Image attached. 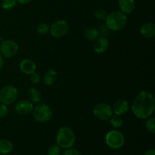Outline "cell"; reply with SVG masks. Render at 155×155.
<instances>
[{
    "instance_id": "484cf974",
    "label": "cell",
    "mask_w": 155,
    "mask_h": 155,
    "mask_svg": "<svg viewBox=\"0 0 155 155\" xmlns=\"http://www.w3.org/2000/svg\"><path fill=\"white\" fill-rule=\"evenodd\" d=\"M8 105L4 104H0V118H5L8 114Z\"/></svg>"
},
{
    "instance_id": "ac0fdd59",
    "label": "cell",
    "mask_w": 155,
    "mask_h": 155,
    "mask_svg": "<svg viewBox=\"0 0 155 155\" xmlns=\"http://www.w3.org/2000/svg\"><path fill=\"white\" fill-rule=\"evenodd\" d=\"M13 150V144L10 140L6 139H0V154H8Z\"/></svg>"
},
{
    "instance_id": "4dcf8cb0",
    "label": "cell",
    "mask_w": 155,
    "mask_h": 155,
    "mask_svg": "<svg viewBox=\"0 0 155 155\" xmlns=\"http://www.w3.org/2000/svg\"><path fill=\"white\" fill-rule=\"evenodd\" d=\"M144 155H155V150L151 148V149H148V151H145Z\"/></svg>"
},
{
    "instance_id": "1f68e13d",
    "label": "cell",
    "mask_w": 155,
    "mask_h": 155,
    "mask_svg": "<svg viewBox=\"0 0 155 155\" xmlns=\"http://www.w3.org/2000/svg\"><path fill=\"white\" fill-rule=\"evenodd\" d=\"M3 66H4V60H3L2 55L0 54V70L2 69Z\"/></svg>"
},
{
    "instance_id": "30bf717a",
    "label": "cell",
    "mask_w": 155,
    "mask_h": 155,
    "mask_svg": "<svg viewBox=\"0 0 155 155\" xmlns=\"http://www.w3.org/2000/svg\"><path fill=\"white\" fill-rule=\"evenodd\" d=\"M33 107V103H32L30 100L23 99L16 103L15 110L20 115L25 116L32 113Z\"/></svg>"
},
{
    "instance_id": "603a6c76",
    "label": "cell",
    "mask_w": 155,
    "mask_h": 155,
    "mask_svg": "<svg viewBox=\"0 0 155 155\" xmlns=\"http://www.w3.org/2000/svg\"><path fill=\"white\" fill-rule=\"evenodd\" d=\"M36 32L38 34L44 36L49 32V27L45 23H41L36 27Z\"/></svg>"
},
{
    "instance_id": "6da1fadb",
    "label": "cell",
    "mask_w": 155,
    "mask_h": 155,
    "mask_svg": "<svg viewBox=\"0 0 155 155\" xmlns=\"http://www.w3.org/2000/svg\"><path fill=\"white\" fill-rule=\"evenodd\" d=\"M155 110V98L148 91H141L132 104L133 114L140 120H146L152 116Z\"/></svg>"
},
{
    "instance_id": "e0dca14e",
    "label": "cell",
    "mask_w": 155,
    "mask_h": 155,
    "mask_svg": "<svg viewBox=\"0 0 155 155\" xmlns=\"http://www.w3.org/2000/svg\"><path fill=\"white\" fill-rule=\"evenodd\" d=\"M27 95H28V99L32 103H39L42 98L40 91L35 87H31L28 89Z\"/></svg>"
},
{
    "instance_id": "9a60e30c",
    "label": "cell",
    "mask_w": 155,
    "mask_h": 155,
    "mask_svg": "<svg viewBox=\"0 0 155 155\" xmlns=\"http://www.w3.org/2000/svg\"><path fill=\"white\" fill-rule=\"evenodd\" d=\"M140 33L143 37L151 39L155 36V25L154 23H145L140 27Z\"/></svg>"
},
{
    "instance_id": "9c48e42d",
    "label": "cell",
    "mask_w": 155,
    "mask_h": 155,
    "mask_svg": "<svg viewBox=\"0 0 155 155\" xmlns=\"http://www.w3.org/2000/svg\"><path fill=\"white\" fill-rule=\"evenodd\" d=\"M19 50V45L12 39L3 40L0 44V53L5 58H12L16 55Z\"/></svg>"
},
{
    "instance_id": "83f0119b",
    "label": "cell",
    "mask_w": 155,
    "mask_h": 155,
    "mask_svg": "<svg viewBox=\"0 0 155 155\" xmlns=\"http://www.w3.org/2000/svg\"><path fill=\"white\" fill-rule=\"evenodd\" d=\"M62 155H82V154L77 149L70 148H68V149H66V151L63 153V154Z\"/></svg>"
},
{
    "instance_id": "836d02e7",
    "label": "cell",
    "mask_w": 155,
    "mask_h": 155,
    "mask_svg": "<svg viewBox=\"0 0 155 155\" xmlns=\"http://www.w3.org/2000/svg\"><path fill=\"white\" fill-rule=\"evenodd\" d=\"M0 155H2V154H0Z\"/></svg>"
},
{
    "instance_id": "cb8c5ba5",
    "label": "cell",
    "mask_w": 155,
    "mask_h": 155,
    "mask_svg": "<svg viewBox=\"0 0 155 155\" xmlns=\"http://www.w3.org/2000/svg\"><path fill=\"white\" fill-rule=\"evenodd\" d=\"M95 16L97 19L104 21V20H105L106 17H107V12H106V11L104 9L98 8L95 11Z\"/></svg>"
},
{
    "instance_id": "8992f818",
    "label": "cell",
    "mask_w": 155,
    "mask_h": 155,
    "mask_svg": "<svg viewBox=\"0 0 155 155\" xmlns=\"http://www.w3.org/2000/svg\"><path fill=\"white\" fill-rule=\"evenodd\" d=\"M18 96V89L14 86H5L0 90V102L5 105L13 104Z\"/></svg>"
},
{
    "instance_id": "7402d4cb",
    "label": "cell",
    "mask_w": 155,
    "mask_h": 155,
    "mask_svg": "<svg viewBox=\"0 0 155 155\" xmlns=\"http://www.w3.org/2000/svg\"><path fill=\"white\" fill-rule=\"evenodd\" d=\"M17 4V0H2V7L5 10H11L15 7Z\"/></svg>"
},
{
    "instance_id": "5bb4252c",
    "label": "cell",
    "mask_w": 155,
    "mask_h": 155,
    "mask_svg": "<svg viewBox=\"0 0 155 155\" xmlns=\"http://www.w3.org/2000/svg\"><path fill=\"white\" fill-rule=\"evenodd\" d=\"M118 5L120 12L126 15L133 13L136 8L135 0H118Z\"/></svg>"
},
{
    "instance_id": "d6a6232c",
    "label": "cell",
    "mask_w": 155,
    "mask_h": 155,
    "mask_svg": "<svg viewBox=\"0 0 155 155\" xmlns=\"http://www.w3.org/2000/svg\"><path fill=\"white\" fill-rule=\"evenodd\" d=\"M114 155H117V154H114Z\"/></svg>"
},
{
    "instance_id": "ba28073f",
    "label": "cell",
    "mask_w": 155,
    "mask_h": 155,
    "mask_svg": "<svg viewBox=\"0 0 155 155\" xmlns=\"http://www.w3.org/2000/svg\"><path fill=\"white\" fill-rule=\"evenodd\" d=\"M69 24L65 20H58L49 27V33L53 37L61 38L68 33Z\"/></svg>"
},
{
    "instance_id": "f546056e",
    "label": "cell",
    "mask_w": 155,
    "mask_h": 155,
    "mask_svg": "<svg viewBox=\"0 0 155 155\" xmlns=\"http://www.w3.org/2000/svg\"><path fill=\"white\" fill-rule=\"evenodd\" d=\"M33 0H17V2L20 3L21 5H27L30 3Z\"/></svg>"
},
{
    "instance_id": "4316f807",
    "label": "cell",
    "mask_w": 155,
    "mask_h": 155,
    "mask_svg": "<svg viewBox=\"0 0 155 155\" xmlns=\"http://www.w3.org/2000/svg\"><path fill=\"white\" fill-rule=\"evenodd\" d=\"M30 80H31L32 83H34V84H37V83H39V82H40L41 77L39 74L34 72L33 73V74H30Z\"/></svg>"
},
{
    "instance_id": "2e32d148",
    "label": "cell",
    "mask_w": 155,
    "mask_h": 155,
    "mask_svg": "<svg viewBox=\"0 0 155 155\" xmlns=\"http://www.w3.org/2000/svg\"><path fill=\"white\" fill-rule=\"evenodd\" d=\"M58 79V74L54 70L49 69L44 74L43 81L46 86H52Z\"/></svg>"
},
{
    "instance_id": "44dd1931",
    "label": "cell",
    "mask_w": 155,
    "mask_h": 155,
    "mask_svg": "<svg viewBox=\"0 0 155 155\" xmlns=\"http://www.w3.org/2000/svg\"><path fill=\"white\" fill-rule=\"evenodd\" d=\"M145 128L150 133H155V118L154 117L151 116L150 117L147 118L145 122Z\"/></svg>"
},
{
    "instance_id": "ffe728a7",
    "label": "cell",
    "mask_w": 155,
    "mask_h": 155,
    "mask_svg": "<svg viewBox=\"0 0 155 155\" xmlns=\"http://www.w3.org/2000/svg\"><path fill=\"white\" fill-rule=\"evenodd\" d=\"M109 123H110V126L114 128H120L123 126L124 124V120L121 116L117 114H113L110 118H109Z\"/></svg>"
},
{
    "instance_id": "f1b7e54d",
    "label": "cell",
    "mask_w": 155,
    "mask_h": 155,
    "mask_svg": "<svg viewBox=\"0 0 155 155\" xmlns=\"http://www.w3.org/2000/svg\"><path fill=\"white\" fill-rule=\"evenodd\" d=\"M109 29L107 28L106 25H101L99 27V30H98V32H99V34L102 35V36H105L108 34L109 33Z\"/></svg>"
},
{
    "instance_id": "5b68a950",
    "label": "cell",
    "mask_w": 155,
    "mask_h": 155,
    "mask_svg": "<svg viewBox=\"0 0 155 155\" xmlns=\"http://www.w3.org/2000/svg\"><path fill=\"white\" fill-rule=\"evenodd\" d=\"M125 136L119 130H110L105 136V143L113 149H119L125 144Z\"/></svg>"
},
{
    "instance_id": "8fae6325",
    "label": "cell",
    "mask_w": 155,
    "mask_h": 155,
    "mask_svg": "<svg viewBox=\"0 0 155 155\" xmlns=\"http://www.w3.org/2000/svg\"><path fill=\"white\" fill-rule=\"evenodd\" d=\"M112 109L114 114L123 116L128 112L130 109V104L125 99H118L115 101Z\"/></svg>"
},
{
    "instance_id": "3957f363",
    "label": "cell",
    "mask_w": 155,
    "mask_h": 155,
    "mask_svg": "<svg viewBox=\"0 0 155 155\" xmlns=\"http://www.w3.org/2000/svg\"><path fill=\"white\" fill-rule=\"evenodd\" d=\"M105 25L112 31H120L127 26L128 19L126 14L120 11H115L107 15L105 18Z\"/></svg>"
},
{
    "instance_id": "d4e9b609",
    "label": "cell",
    "mask_w": 155,
    "mask_h": 155,
    "mask_svg": "<svg viewBox=\"0 0 155 155\" xmlns=\"http://www.w3.org/2000/svg\"><path fill=\"white\" fill-rule=\"evenodd\" d=\"M61 148L57 145H51L48 150V155H60Z\"/></svg>"
},
{
    "instance_id": "d6986e66",
    "label": "cell",
    "mask_w": 155,
    "mask_h": 155,
    "mask_svg": "<svg viewBox=\"0 0 155 155\" xmlns=\"http://www.w3.org/2000/svg\"><path fill=\"white\" fill-rule=\"evenodd\" d=\"M99 32L97 28L94 27H89L85 30L84 36L88 40L94 41L99 37Z\"/></svg>"
},
{
    "instance_id": "52a82bcc",
    "label": "cell",
    "mask_w": 155,
    "mask_h": 155,
    "mask_svg": "<svg viewBox=\"0 0 155 155\" xmlns=\"http://www.w3.org/2000/svg\"><path fill=\"white\" fill-rule=\"evenodd\" d=\"M92 113L97 119L104 121L109 120L113 115V109L107 103H99L94 107Z\"/></svg>"
},
{
    "instance_id": "7c38bea8",
    "label": "cell",
    "mask_w": 155,
    "mask_h": 155,
    "mask_svg": "<svg viewBox=\"0 0 155 155\" xmlns=\"http://www.w3.org/2000/svg\"><path fill=\"white\" fill-rule=\"evenodd\" d=\"M19 68L22 73L27 75H30L33 73L36 72V64L31 59L25 58L20 62Z\"/></svg>"
},
{
    "instance_id": "277c9868",
    "label": "cell",
    "mask_w": 155,
    "mask_h": 155,
    "mask_svg": "<svg viewBox=\"0 0 155 155\" xmlns=\"http://www.w3.org/2000/svg\"><path fill=\"white\" fill-rule=\"evenodd\" d=\"M32 114L33 118L39 123L48 122L52 117V110L51 107L44 103H39L33 107Z\"/></svg>"
},
{
    "instance_id": "7a4b0ae2",
    "label": "cell",
    "mask_w": 155,
    "mask_h": 155,
    "mask_svg": "<svg viewBox=\"0 0 155 155\" xmlns=\"http://www.w3.org/2000/svg\"><path fill=\"white\" fill-rule=\"evenodd\" d=\"M77 136L71 128L68 127H62L58 131L55 137V142L61 148H72L76 142Z\"/></svg>"
},
{
    "instance_id": "4fadbf2b",
    "label": "cell",
    "mask_w": 155,
    "mask_h": 155,
    "mask_svg": "<svg viewBox=\"0 0 155 155\" xmlns=\"http://www.w3.org/2000/svg\"><path fill=\"white\" fill-rule=\"evenodd\" d=\"M109 47V42L105 36H100L95 39L93 49L97 54H103L105 52Z\"/></svg>"
}]
</instances>
